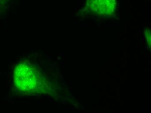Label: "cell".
I'll return each instance as SVG.
<instances>
[{
	"instance_id": "cell-1",
	"label": "cell",
	"mask_w": 151,
	"mask_h": 113,
	"mask_svg": "<svg viewBox=\"0 0 151 113\" xmlns=\"http://www.w3.org/2000/svg\"><path fill=\"white\" fill-rule=\"evenodd\" d=\"M14 83L20 91L31 94L43 88L44 81L37 70L27 63L18 64L14 72Z\"/></svg>"
}]
</instances>
